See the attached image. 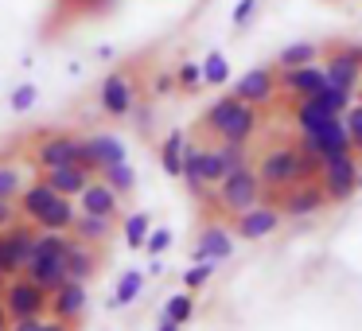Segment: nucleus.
Masks as SVG:
<instances>
[{
	"label": "nucleus",
	"mask_w": 362,
	"mask_h": 331,
	"mask_svg": "<svg viewBox=\"0 0 362 331\" xmlns=\"http://www.w3.org/2000/svg\"><path fill=\"white\" fill-rule=\"evenodd\" d=\"M253 172H257L261 187H265V199H273L276 191L292 187L300 180H315L320 175V160L312 152H304L300 141H276L269 149L257 152L253 160Z\"/></svg>",
	"instance_id": "nucleus-1"
},
{
	"label": "nucleus",
	"mask_w": 362,
	"mask_h": 331,
	"mask_svg": "<svg viewBox=\"0 0 362 331\" xmlns=\"http://www.w3.org/2000/svg\"><path fill=\"white\" fill-rule=\"evenodd\" d=\"M261 199H265V187H261L253 164H245V168H238V172L222 175V180L211 187V203L218 207L222 214H238V211H245V207L261 203Z\"/></svg>",
	"instance_id": "nucleus-2"
},
{
	"label": "nucleus",
	"mask_w": 362,
	"mask_h": 331,
	"mask_svg": "<svg viewBox=\"0 0 362 331\" xmlns=\"http://www.w3.org/2000/svg\"><path fill=\"white\" fill-rule=\"evenodd\" d=\"M323 63V74H327L331 86L346 90V94H354L362 82V43H327L320 55Z\"/></svg>",
	"instance_id": "nucleus-3"
},
{
	"label": "nucleus",
	"mask_w": 362,
	"mask_h": 331,
	"mask_svg": "<svg viewBox=\"0 0 362 331\" xmlns=\"http://www.w3.org/2000/svg\"><path fill=\"white\" fill-rule=\"evenodd\" d=\"M358 152H343V156H327L320 164V175L315 180L327 191V203H346V199L358 195Z\"/></svg>",
	"instance_id": "nucleus-4"
},
{
	"label": "nucleus",
	"mask_w": 362,
	"mask_h": 331,
	"mask_svg": "<svg viewBox=\"0 0 362 331\" xmlns=\"http://www.w3.org/2000/svg\"><path fill=\"white\" fill-rule=\"evenodd\" d=\"M35 234L40 226H28V219H16L12 226L0 230V273L4 277H16L28 269L35 253Z\"/></svg>",
	"instance_id": "nucleus-5"
},
{
	"label": "nucleus",
	"mask_w": 362,
	"mask_h": 331,
	"mask_svg": "<svg viewBox=\"0 0 362 331\" xmlns=\"http://www.w3.org/2000/svg\"><path fill=\"white\" fill-rule=\"evenodd\" d=\"M0 300H4L8 320H40V315L47 312V292H43L28 273L8 277V281H4V296Z\"/></svg>",
	"instance_id": "nucleus-6"
},
{
	"label": "nucleus",
	"mask_w": 362,
	"mask_h": 331,
	"mask_svg": "<svg viewBox=\"0 0 362 331\" xmlns=\"http://www.w3.org/2000/svg\"><path fill=\"white\" fill-rule=\"evenodd\" d=\"M269 203L281 207L284 219H312V214H320L323 207H327V191H323L320 180H300V183H292V187L276 191Z\"/></svg>",
	"instance_id": "nucleus-7"
},
{
	"label": "nucleus",
	"mask_w": 362,
	"mask_h": 331,
	"mask_svg": "<svg viewBox=\"0 0 362 331\" xmlns=\"http://www.w3.org/2000/svg\"><path fill=\"white\" fill-rule=\"evenodd\" d=\"M281 222H284L281 207L269 203V199H261V203H253V207H245V211L230 214V234L242 238V242H261V238H269Z\"/></svg>",
	"instance_id": "nucleus-8"
},
{
	"label": "nucleus",
	"mask_w": 362,
	"mask_h": 331,
	"mask_svg": "<svg viewBox=\"0 0 362 331\" xmlns=\"http://www.w3.org/2000/svg\"><path fill=\"white\" fill-rule=\"evenodd\" d=\"M234 98H242V102L257 105V110H269V105L281 98V82H276V66L265 63V66H253V71H245L242 79L234 82V90H230Z\"/></svg>",
	"instance_id": "nucleus-9"
},
{
	"label": "nucleus",
	"mask_w": 362,
	"mask_h": 331,
	"mask_svg": "<svg viewBox=\"0 0 362 331\" xmlns=\"http://www.w3.org/2000/svg\"><path fill=\"white\" fill-rule=\"evenodd\" d=\"M63 164H82V141L71 133H47L35 144V168H63Z\"/></svg>",
	"instance_id": "nucleus-10"
},
{
	"label": "nucleus",
	"mask_w": 362,
	"mask_h": 331,
	"mask_svg": "<svg viewBox=\"0 0 362 331\" xmlns=\"http://www.w3.org/2000/svg\"><path fill=\"white\" fill-rule=\"evenodd\" d=\"M98 105H102V113H110V117H129V113H133V105H136L133 79H129L125 71L105 74L102 90H98Z\"/></svg>",
	"instance_id": "nucleus-11"
},
{
	"label": "nucleus",
	"mask_w": 362,
	"mask_h": 331,
	"mask_svg": "<svg viewBox=\"0 0 362 331\" xmlns=\"http://www.w3.org/2000/svg\"><path fill=\"white\" fill-rule=\"evenodd\" d=\"M86 304H90V292H86V284H82V281H63L47 296L51 315L63 320V323H78L82 315H86Z\"/></svg>",
	"instance_id": "nucleus-12"
},
{
	"label": "nucleus",
	"mask_w": 362,
	"mask_h": 331,
	"mask_svg": "<svg viewBox=\"0 0 362 331\" xmlns=\"http://www.w3.org/2000/svg\"><path fill=\"white\" fill-rule=\"evenodd\" d=\"M276 82H281V98H312L320 86H327V74H323V63H308L276 71Z\"/></svg>",
	"instance_id": "nucleus-13"
},
{
	"label": "nucleus",
	"mask_w": 362,
	"mask_h": 331,
	"mask_svg": "<svg viewBox=\"0 0 362 331\" xmlns=\"http://www.w3.org/2000/svg\"><path fill=\"white\" fill-rule=\"evenodd\" d=\"M125 156H129L125 144H121L113 133H94V137H86V141H82V168H90L94 175L102 172V168L125 160Z\"/></svg>",
	"instance_id": "nucleus-14"
},
{
	"label": "nucleus",
	"mask_w": 362,
	"mask_h": 331,
	"mask_svg": "<svg viewBox=\"0 0 362 331\" xmlns=\"http://www.w3.org/2000/svg\"><path fill=\"white\" fill-rule=\"evenodd\" d=\"M98 269H102L98 245H90V242H82V238L71 234V245H66V253H63V273H66L63 281H82L86 284Z\"/></svg>",
	"instance_id": "nucleus-15"
},
{
	"label": "nucleus",
	"mask_w": 362,
	"mask_h": 331,
	"mask_svg": "<svg viewBox=\"0 0 362 331\" xmlns=\"http://www.w3.org/2000/svg\"><path fill=\"white\" fill-rule=\"evenodd\" d=\"M257 129H261V110H257V105H250V102H238L234 113L222 121V129H218V137H214V141L250 144L253 137H257Z\"/></svg>",
	"instance_id": "nucleus-16"
},
{
	"label": "nucleus",
	"mask_w": 362,
	"mask_h": 331,
	"mask_svg": "<svg viewBox=\"0 0 362 331\" xmlns=\"http://www.w3.org/2000/svg\"><path fill=\"white\" fill-rule=\"evenodd\" d=\"M78 207L90 214H105V219H121V195L105 180H90L78 195Z\"/></svg>",
	"instance_id": "nucleus-17"
},
{
	"label": "nucleus",
	"mask_w": 362,
	"mask_h": 331,
	"mask_svg": "<svg viewBox=\"0 0 362 331\" xmlns=\"http://www.w3.org/2000/svg\"><path fill=\"white\" fill-rule=\"evenodd\" d=\"M230 253H234V234L226 226H206L195 242L191 261H226Z\"/></svg>",
	"instance_id": "nucleus-18"
},
{
	"label": "nucleus",
	"mask_w": 362,
	"mask_h": 331,
	"mask_svg": "<svg viewBox=\"0 0 362 331\" xmlns=\"http://www.w3.org/2000/svg\"><path fill=\"white\" fill-rule=\"evenodd\" d=\"M59 199V191L51 187L47 180H32V183H24V191H20V219H28V222H40V214L47 211L51 203Z\"/></svg>",
	"instance_id": "nucleus-19"
},
{
	"label": "nucleus",
	"mask_w": 362,
	"mask_h": 331,
	"mask_svg": "<svg viewBox=\"0 0 362 331\" xmlns=\"http://www.w3.org/2000/svg\"><path fill=\"white\" fill-rule=\"evenodd\" d=\"M43 180H47L51 187L59 191V195L78 199L82 187L94 180V172H90V168H82V164H63V168H47V172H43Z\"/></svg>",
	"instance_id": "nucleus-20"
},
{
	"label": "nucleus",
	"mask_w": 362,
	"mask_h": 331,
	"mask_svg": "<svg viewBox=\"0 0 362 331\" xmlns=\"http://www.w3.org/2000/svg\"><path fill=\"white\" fill-rule=\"evenodd\" d=\"M113 222L117 219H105V214H90V211H82L78 219H74V226H71V234L74 238H82V242H90V245H105L113 238Z\"/></svg>",
	"instance_id": "nucleus-21"
},
{
	"label": "nucleus",
	"mask_w": 362,
	"mask_h": 331,
	"mask_svg": "<svg viewBox=\"0 0 362 331\" xmlns=\"http://www.w3.org/2000/svg\"><path fill=\"white\" fill-rule=\"evenodd\" d=\"M320 55H323V47H320V43H312V40H296V43H288V47H281V51H276L273 66H276V71H292V66L320 63Z\"/></svg>",
	"instance_id": "nucleus-22"
},
{
	"label": "nucleus",
	"mask_w": 362,
	"mask_h": 331,
	"mask_svg": "<svg viewBox=\"0 0 362 331\" xmlns=\"http://www.w3.org/2000/svg\"><path fill=\"white\" fill-rule=\"evenodd\" d=\"M74 219H78V207H74V199L59 195L55 203H51L47 211L40 214V222H35V226H40V230H66V234H71Z\"/></svg>",
	"instance_id": "nucleus-23"
},
{
	"label": "nucleus",
	"mask_w": 362,
	"mask_h": 331,
	"mask_svg": "<svg viewBox=\"0 0 362 331\" xmlns=\"http://www.w3.org/2000/svg\"><path fill=\"white\" fill-rule=\"evenodd\" d=\"M183 144H187L183 129L168 133V141L160 144V164H164V172H168V175H180V172H183Z\"/></svg>",
	"instance_id": "nucleus-24"
},
{
	"label": "nucleus",
	"mask_w": 362,
	"mask_h": 331,
	"mask_svg": "<svg viewBox=\"0 0 362 331\" xmlns=\"http://www.w3.org/2000/svg\"><path fill=\"white\" fill-rule=\"evenodd\" d=\"M98 180H105L113 191H117V195H129V191L136 187V172H133V164H129V160H117V164L102 168V172H98Z\"/></svg>",
	"instance_id": "nucleus-25"
},
{
	"label": "nucleus",
	"mask_w": 362,
	"mask_h": 331,
	"mask_svg": "<svg viewBox=\"0 0 362 331\" xmlns=\"http://www.w3.org/2000/svg\"><path fill=\"white\" fill-rule=\"evenodd\" d=\"M218 149V160H222V172H238V168H245V164H253L250 160V144H238V141H218L214 144Z\"/></svg>",
	"instance_id": "nucleus-26"
},
{
	"label": "nucleus",
	"mask_w": 362,
	"mask_h": 331,
	"mask_svg": "<svg viewBox=\"0 0 362 331\" xmlns=\"http://www.w3.org/2000/svg\"><path fill=\"white\" fill-rule=\"evenodd\" d=\"M148 230H152V219H148L144 211H133L125 222H121V234H125L129 250H144V238H148Z\"/></svg>",
	"instance_id": "nucleus-27"
},
{
	"label": "nucleus",
	"mask_w": 362,
	"mask_h": 331,
	"mask_svg": "<svg viewBox=\"0 0 362 331\" xmlns=\"http://www.w3.org/2000/svg\"><path fill=\"white\" fill-rule=\"evenodd\" d=\"M191 315H195V296H191V292H180V296H172L164 304V312H160V323H187Z\"/></svg>",
	"instance_id": "nucleus-28"
},
{
	"label": "nucleus",
	"mask_w": 362,
	"mask_h": 331,
	"mask_svg": "<svg viewBox=\"0 0 362 331\" xmlns=\"http://www.w3.org/2000/svg\"><path fill=\"white\" fill-rule=\"evenodd\" d=\"M199 66H203V82H206V86H222V82L230 79V63H226L222 51H211Z\"/></svg>",
	"instance_id": "nucleus-29"
},
{
	"label": "nucleus",
	"mask_w": 362,
	"mask_h": 331,
	"mask_svg": "<svg viewBox=\"0 0 362 331\" xmlns=\"http://www.w3.org/2000/svg\"><path fill=\"white\" fill-rule=\"evenodd\" d=\"M141 289H144V273H136V269H129L125 277L117 281V292H113V304H133L136 296H141Z\"/></svg>",
	"instance_id": "nucleus-30"
},
{
	"label": "nucleus",
	"mask_w": 362,
	"mask_h": 331,
	"mask_svg": "<svg viewBox=\"0 0 362 331\" xmlns=\"http://www.w3.org/2000/svg\"><path fill=\"white\" fill-rule=\"evenodd\" d=\"M20 191H24L20 164H0V199H20Z\"/></svg>",
	"instance_id": "nucleus-31"
},
{
	"label": "nucleus",
	"mask_w": 362,
	"mask_h": 331,
	"mask_svg": "<svg viewBox=\"0 0 362 331\" xmlns=\"http://www.w3.org/2000/svg\"><path fill=\"white\" fill-rule=\"evenodd\" d=\"M343 125H346V137H351L354 152L362 156V102H351V110L343 113Z\"/></svg>",
	"instance_id": "nucleus-32"
},
{
	"label": "nucleus",
	"mask_w": 362,
	"mask_h": 331,
	"mask_svg": "<svg viewBox=\"0 0 362 331\" xmlns=\"http://www.w3.org/2000/svg\"><path fill=\"white\" fill-rule=\"evenodd\" d=\"M175 86L187 90V94H191V90H199V86H203V66H199V63H180V66H175Z\"/></svg>",
	"instance_id": "nucleus-33"
},
{
	"label": "nucleus",
	"mask_w": 362,
	"mask_h": 331,
	"mask_svg": "<svg viewBox=\"0 0 362 331\" xmlns=\"http://www.w3.org/2000/svg\"><path fill=\"white\" fill-rule=\"evenodd\" d=\"M222 175H226V172H222L218 149H214V144H211V149H206V144H203V183H206V187H214V183L222 180Z\"/></svg>",
	"instance_id": "nucleus-34"
},
{
	"label": "nucleus",
	"mask_w": 362,
	"mask_h": 331,
	"mask_svg": "<svg viewBox=\"0 0 362 331\" xmlns=\"http://www.w3.org/2000/svg\"><path fill=\"white\" fill-rule=\"evenodd\" d=\"M211 277H214V261H195V265H191L187 273H183V289L195 292V289H203V284L211 281Z\"/></svg>",
	"instance_id": "nucleus-35"
},
{
	"label": "nucleus",
	"mask_w": 362,
	"mask_h": 331,
	"mask_svg": "<svg viewBox=\"0 0 362 331\" xmlns=\"http://www.w3.org/2000/svg\"><path fill=\"white\" fill-rule=\"evenodd\" d=\"M168 245H172V230H168V226H152L148 238H144V250H148L152 257H160Z\"/></svg>",
	"instance_id": "nucleus-36"
},
{
	"label": "nucleus",
	"mask_w": 362,
	"mask_h": 331,
	"mask_svg": "<svg viewBox=\"0 0 362 331\" xmlns=\"http://www.w3.org/2000/svg\"><path fill=\"white\" fill-rule=\"evenodd\" d=\"M35 94H40V90H35L32 82H24V86H16V94H12V110H16V113L32 110V105H35Z\"/></svg>",
	"instance_id": "nucleus-37"
},
{
	"label": "nucleus",
	"mask_w": 362,
	"mask_h": 331,
	"mask_svg": "<svg viewBox=\"0 0 362 331\" xmlns=\"http://www.w3.org/2000/svg\"><path fill=\"white\" fill-rule=\"evenodd\" d=\"M253 12H257V0H238V8H234V28H245Z\"/></svg>",
	"instance_id": "nucleus-38"
},
{
	"label": "nucleus",
	"mask_w": 362,
	"mask_h": 331,
	"mask_svg": "<svg viewBox=\"0 0 362 331\" xmlns=\"http://www.w3.org/2000/svg\"><path fill=\"white\" fill-rule=\"evenodd\" d=\"M16 219H20V207H16V199H0V230H4V226H12Z\"/></svg>",
	"instance_id": "nucleus-39"
},
{
	"label": "nucleus",
	"mask_w": 362,
	"mask_h": 331,
	"mask_svg": "<svg viewBox=\"0 0 362 331\" xmlns=\"http://www.w3.org/2000/svg\"><path fill=\"white\" fill-rule=\"evenodd\" d=\"M175 90V74H160L156 79V94H172Z\"/></svg>",
	"instance_id": "nucleus-40"
},
{
	"label": "nucleus",
	"mask_w": 362,
	"mask_h": 331,
	"mask_svg": "<svg viewBox=\"0 0 362 331\" xmlns=\"http://www.w3.org/2000/svg\"><path fill=\"white\" fill-rule=\"evenodd\" d=\"M12 327V320H8V312H4V300H0V331H8Z\"/></svg>",
	"instance_id": "nucleus-41"
},
{
	"label": "nucleus",
	"mask_w": 362,
	"mask_h": 331,
	"mask_svg": "<svg viewBox=\"0 0 362 331\" xmlns=\"http://www.w3.org/2000/svg\"><path fill=\"white\" fill-rule=\"evenodd\" d=\"M40 331H66V323H40Z\"/></svg>",
	"instance_id": "nucleus-42"
},
{
	"label": "nucleus",
	"mask_w": 362,
	"mask_h": 331,
	"mask_svg": "<svg viewBox=\"0 0 362 331\" xmlns=\"http://www.w3.org/2000/svg\"><path fill=\"white\" fill-rule=\"evenodd\" d=\"M156 331H180V323H160Z\"/></svg>",
	"instance_id": "nucleus-43"
},
{
	"label": "nucleus",
	"mask_w": 362,
	"mask_h": 331,
	"mask_svg": "<svg viewBox=\"0 0 362 331\" xmlns=\"http://www.w3.org/2000/svg\"><path fill=\"white\" fill-rule=\"evenodd\" d=\"M71 4H102V0H71Z\"/></svg>",
	"instance_id": "nucleus-44"
},
{
	"label": "nucleus",
	"mask_w": 362,
	"mask_h": 331,
	"mask_svg": "<svg viewBox=\"0 0 362 331\" xmlns=\"http://www.w3.org/2000/svg\"><path fill=\"white\" fill-rule=\"evenodd\" d=\"M354 102H362V82H358V90H354Z\"/></svg>",
	"instance_id": "nucleus-45"
},
{
	"label": "nucleus",
	"mask_w": 362,
	"mask_h": 331,
	"mask_svg": "<svg viewBox=\"0 0 362 331\" xmlns=\"http://www.w3.org/2000/svg\"><path fill=\"white\" fill-rule=\"evenodd\" d=\"M4 281H8V277H4V273H0V296H4Z\"/></svg>",
	"instance_id": "nucleus-46"
},
{
	"label": "nucleus",
	"mask_w": 362,
	"mask_h": 331,
	"mask_svg": "<svg viewBox=\"0 0 362 331\" xmlns=\"http://www.w3.org/2000/svg\"><path fill=\"white\" fill-rule=\"evenodd\" d=\"M358 191H362V168H358Z\"/></svg>",
	"instance_id": "nucleus-47"
}]
</instances>
